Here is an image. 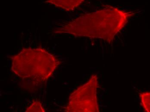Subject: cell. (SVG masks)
Listing matches in <instances>:
<instances>
[{
  "label": "cell",
  "instance_id": "cell-1",
  "mask_svg": "<svg viewBox=\"0 0 150 112\" xmlns=\"http://www.w3.org/2000/svg\"><path fill=\"white\" fill-rule=\"evenodd\" d=\"M133 15L132 12L109 7L79 16L62 25L54 32L102 39L110 42Z\"/></svg>",
  "mask_w": 150,
  "mask_h": 112
},
{
  "label": "cell",
  "instance_id": "cell-2",
  "mask_svg": "<svg viewBox=\"0 0 150 112\" xmlns=\"http://www.w3.org/2000/svg\"><path fill=\"white\" fill-rule=\"evenodd\" d=\"M9 58L13 72L39 85L49 80L61 63L56 56L42 48L24 49Z\"/></svg>",
  "mask_w": 150,
  "mask_h": 112
},
{
  "label": "cell",
  "instance_id": "cell-3",
  "mask_svg": "<svg viewBox=\"0 0 150 112\" xmlns=\"http://www.w3.org/2000/svg\"><path fill=\"white\" fill-rule=\"evenodd\" d=\"M98 75L93 74L88 81L72 93L67 104L65 106L67 112H99L97 89Z\"/></svg>",
  "mask_w": 150,
  "mask_h": 112
},
{
  "label": "cell",
  "instance_id": "cell-4",
  "mask_svg": "<svg viewBox=\"0 0 150 112\" xmlns=\"http://www.w3.org/2000/svg\"><path fill=\"white\" fill-rule=\"evenodd\" d=\"M84 0H47V2L67 11H70L79 6Z\"/></svg>",
  "mask_w": 150,
  "mask_h": 112
},
{
  "label": "cell",
  "instance_id": "cell-5",
  "mask_svg": "<svg viewBox=\"0 0 150 112\" xmlns=\"http://www.w3.org/2000/svg\"><path fill=\"white\" fill-rule=\"evenodd\" d=\"M142 105L144 111L150 112V92H145L140 94Z\"/></svg>",
  "mask_w": 150,
  "mask_h": 112
},
{
  "label": "cell",
  "instance_id": "cell-6",
  "mask_svg": "<svg viewBox=\"0 0 150 112\" xmlns=\"http://www.w3.org/2000/svg\"><path fill=\"white\" fill-rule=\"evenodd\" d=\"M26 112H45V109L43 108L39 101H35L25 110Z\"/></svg>",
  "mask_w": 150,
  "mask_h": 112
}]
</instances>
